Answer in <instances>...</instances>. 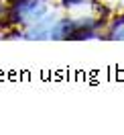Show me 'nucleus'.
Masks as SVG:
<instances>
[{
	"instance_id": "nucleus-2",
	"label": "nucleus",
	"mask_w": 124,
	"mask_h": 135,
	"mask_svg": "<svg viewBox=\"0 0 124 135\" xmlns=\"http://www.w3.org/2000/svg\"><path fill=\"white\" fill-rule=\"evenodd\" d=\"M55 15H45L43 18L35 21L31 29L26 31L25 39H31V41H41V39H51V31H53V25H55Z\"/></svg>"
},
{
	"instance_id": "nucleus-5",
	"label": "nucleus",
	"mask_w": 124,
	"mask_h": 135,
	"mask_svg": "<svg viewBox=\"0 0 124 135\" xmlns=\"http://www.w3.org/2000/svg\"><path fill=\"white\" fill-rule=\"evenodd\" d=\"M61 2H63V6H65V8H73V6L83 4V0H61Z\"/></svg>"
},
{
	"instance_id": "nucleus-6",
	"label": "nucleus",
	"mask_w": 124,
	"mask_h": 135,
	"mask_svg": "<svg viewBox=\"0 0 124 135\" xmlns=\"http://www.w3.org/2000/svg\"><path fill=\"white\" fill-rule=\"evenodd\" d=\"M2 15H4V6H2V2H0V18H2Z\"/></svg>"
},
{
	"instance_id": "nucleus-4",
	"label": "nucleus",
	"mask_w": 124,
	"mask_h": 135,
	"mask_svg": "<svg viewBox=\"0 0 124 135\" xmlns=\"http://www.w3.org/2000/svg\"><path fill=\"white\" fill-rule=\"evenodd\" d=\"M108 39L112 41H124V15L116 17L108 29Z\"/></svg>"
},
{
	"instance_id": "nucleus-3",
	"label": "nucleus",
	"mask_w": 124,
	"mask_h": 135,
	"mask_svg": "<svg viewBox=\"0 0 124 135\" xmlns=\"http://www.w3.org/2000/svg\"><path fill=\"white\" fill-rule=\"evenodd\" d=\"M73 27H75V18H57L55 25H53V31H51V39L55 41H71L73 37Z\"/></svg>"
},
{
	"instance_id": "nucleus-1",
	"label": "nucleus",
	"mask_w": 124,
	"mask_h": 135,
	"mask_svg": "<svg viewBox=\"0 0 124 135\" xmlns=\"http://www.w3.org/2000/svg\"><path fill=\"white\" fill-rule=\"evenodd\" d=\"M49 4L47 0H12L6 12L8 25H33L47 15Z\"/></svg>"
}]
</instances>
